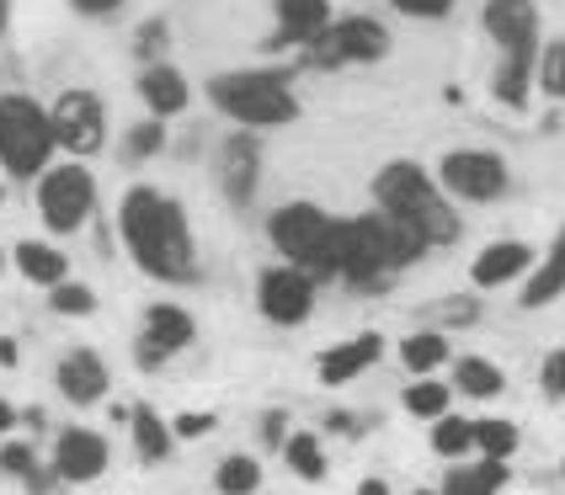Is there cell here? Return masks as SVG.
<instances>
[{
	"instance_id": "1",
	"label": "cell",
	"mask_w": 565,
	"mask_h": 495,
	"mask_svg": "<svg viewBox=\"0 0 565 495\" xmlns=\"http://www.w3.org/2000/svg\"><path fill=\"white\" fill-rule=\"evenodd\" d=\"M118 235H124L128 256L145 278L156 282H182L198 278V246H192V224H188V208L160 192V186H128L124 203H118Z\"/></svg>"
},
{
	"instance_id": "2",
	"label": "cell",
	"mask_w": 565,
	"mask_h": 495,
	"mask_svg": "<svg viewBox=\"0 0 565 495\" xmlns=\"http://www.w3.org/2000/svg\"><path fill=\"white\" fill-rule=\"evenodd\" d=\"M427 240L401 224L395 214H358V218H342V278L347 288L358 293H374V288H390L401 278L406 267H416L427 256Z\"/></svg>"
},
{
	"instance_id": "3",
	"label": "cell",
	"mask_w": 565,
	"mask_h": 495,
	"mask_svg": "<svg viewBox=\"0 0 565 495\" xmlns=\"http://www.w3.org/2000/svg\"><path fill=\"white\" fill-rule=\"evenodd\" d=\"M374 203L384 214H395L401 224H411L433 250L454 246V240L465 235V224L454 214L448 192L438 186V176H433L427 165H416V160H390V165H379Z\"/></svg>"
},
{
	"instance_id": "4",
	"label": "cell",
	"mask_w": 565,
	"mask_h": 495,
	"mask_svg": "<svg viewBox=\"0 0 565 495\" xmlns=\"http://www.w3.org/2000/svg\"><path fill=\"white\" fill-rule=\"evenodd\" d=\"M480 28L491 32V43L502 49V64H497L491 92H497L502 107L523 112L529 96H534V64H539V11H534V0H486Z\"/></svg>"
},
{
	"instance_id": "5",
	"label": "cell",
	"mask_w": 565,
	"mask_h": 495,
	"mask_svg": "<svg viewBox=\"0 0 565 495\" xmlns=\"http://www.w3.org/2000/svg\"><path fill=\"white\" fill-rule=\"evenodd\" d=\"M267 240H273V250H278L282 261L305 267L315 282L342 278V218H331L310 197L273 208L267 214Z\"/></svg>"
},
{
	"instance_id": "6",
	"label": "cell",
	"mask_w": 565,
	"mask_h": 495,
	"mask_svg": "<svg viewBox=\"0 0 565 495\" xmlns=\"http://www.w3.org/2000/svg\"><path fill=\"white\" fill-rule=\"evenodd\" d=\"M209 101L241 128H288L299 123V96L278 69H220L209 86Z\"/></svg>"
},
{
	"instance_id": "7",
	"label": "cell",
	"mask_w": 565,
	"mask_h": 495,
	"mask_svg": "<svg viewBox=\"0 0 565 495\" xmlns=\"http://www.w3.org/2000/svg\"><path fill=\"white\" fill-rule=\"evenodd\" d=\"M60 150L54 139V123H49V107H38L32 96H0V165L6 176L28 182V176H43L49 160Z\"/></svg>"
},
{
	"instance_id": "8",
	"label": "cell",
	"mask_w": 565,
	"mask_h": 495,
	"mask_svg": "<svg viewBox=\"0 0 565 495\" xmlns=\"http://www.w3.org/2000/svg\"><path fill=\"white\" fill-rule=\"evenodd\" d=\"M38 214L54 235H75L86 229V218L96 214V176L81 165V160H64V165H49L38 176Z\"/></svg>"
},
{
	"instance_id": "9",
	"label": "cell",
	"mask_w": 565,
	"mask_h": 495,
	"mask_svg": "<svg viewBox=\"0 0 565 495\" xmlns=\"http://www.w3.org/2000/svg\"><path fill=\"white\" fill-rule=\"evenodd\" d=\"M315 69H342V64H379L390 54V28L379 17H331V28L305 43Z\"/></svg>"
},
{
	"instance_id": "10",
	"label": "cell",
	"mask_w": 565,
	"mask_h": 495,
	"mask_svg": "<svg viewBox=\"0 0 565 495\" xmlns=\"http://www.w3.org/2000/svg\"><path fill=\"white\" fill-rule=\"evenodd\" d=\"M433 176L459 203H497V197H507V186H512L507 160L491 155V150H448Z\"/></svg>"
},
{
	"instance_id": "11",
	"label": "cell",
	"mask_w": 565,
	"mask_h": 495,
	"mask_svg": "<svg viewBox=\"0 0 565 495\" xmlns=\"http://www.w3.org/2000/svg\"><path fill=\"white\" fill-rule=\"evenodd\" d=\"M315 293H320V282H315L305 267L278 261V267H267V272L256 278V310H262V320L294 331V325H305L315 314Z\"/></svg>"
},
{
	"instance_id": "12",
	"label": "cell",
	"mask_w": 565,
	"mask_h": 495,
	"mask_svg": "<svg viewBox=\"0 0 565 495\" xmlns=\"http://www.w3.org/2000/svg\"><path fill=\"white\" fill-rule=\"evenodd\" d=\"M49 123H54V139L70 160H86L107 144V112H102V96L92 92H64L49 107Z\"/></svg>"
},
{
	"instance_id": "13",
	"label": "cell",
	"mask_w": 565,
	"mask_h": 495,
	"mask_svg": "<svg viewBox=\"0 0 565 495\" xmlns=\"http://www.w3.org/2000/svg\"><path fill=\"white\" fill-rule=\"evenodd\" d=\"M198 341V320H192L182 304H150L145 310V331H139V346H134V363L145 373L166 368L177 352H188Z\"/></svg>"
},
{
	"instance_id": "14",
	"label": "cell",
	"mask_w": 565,
	"mask_h": 495,
	"mask_svg": "<svg viewBox=\"0 0 565 495\" xmlns=\"http://www.w3.org/2000/svg\"><path fill=\"white\" fill-rule=\"evenodd\" d=\"M107 464H113V448L92 427H70L54 442V480H64V485H92L107 474Z\"/></svg>"
},
{
	"instance_id": "15",
	"label": "cell",
	"mask_w": 565,
	"mask_h": 495,
	"mask_svg": "<svg viewBox=\"0 0 565 495\" xmlns=\"http://www.w3.org/2000/svg\"><path fill=\"white\" fill-rule=\"evenodd\" d=\"M256 186H262V144H256L252 128H241L220 144V192L224 203L246 208L256 197Z\"/></svg>"
},
{
	"instance_id": "16",
	"label": "cell",
	"mask_w": 565,
	"mask_h": 495,
	"mask_svg": "<svg viewBox=\"0 0 565 495\" xmlns=\"http://www.w3.org/2000/svg\"><path fill=\"white\" fill-rule=\"evenodd\" d=\"M379 357H384V336L379 331H363V336H347L337 346H326L320 357H315V378L326 384V389H347V384H358L363 373L374 368Z\"/></svg>"
},
{
	"instance_id": "17",
	"label": "cell",
	"mask_w": 565,
	"mask_h": 495,
	"mask_svg": "<svg viewBox=\"0 0 565 495\" xmlns=\"http://www.w3.org/2000/svg\"><path fill=\"white\" fill-rule=\"evenodd\" d=\"M54 384H60V395L70 405H102L107 400V389H113V378H107V363L96 357L92 346H75V352H64L60 368H54Z\"/></svg>"
},
{
	"instance_id": "18",
	"label": "cell",
	"mask_w": 565,
	"mask_h": 495,
	"mask_svg": "<svg viewBox=\"0 0 565 495\" xmlns=\"http://www.w3.org/2000/svg\"><path fill=\"white\" fill-rule=\"evenodd\" d=\"M539 250L529 240H491L480 246V256L470 261V282L475 288H507V282H523L534 272Z\"/></svg>"
},
{
	"instance_id": "19",
	"label": "cell",
	"mask_w": 565,
	"mask_h": 495,
	"mask_svg": "<svg viewBox=\"0 0 565 495\" xmlns=\"http://www.w3.org/2000/svg\"><path fill=\"white\" fill-rule=\"evenodd\" d=\"M273 17L278 28L267 37V49L282 54V49H305L310 37L331 28V0H273Z\"/></svg>"
},
{
	"instance_id": "20",
	"label": "cell",
	"mask_w": 565,
	"mask_h": 495,
	"mask_svg": "<svg viewBox=\"0 0 565 495\" xmlns=\"http://www.w3.org/2000/svg\"><path fill=\"white\" fill-rule=\"evenodd\" d=\"M139 101L150 107V118H182L192 107V86H188V75L177 69V64H145L139 69Z\"/></svg>"
},
{
	"instance_id": "21",
	"label": "cell",
	"mask_w": 565,
	"mask_h": 495,
	"mask_svg": "<svg viewBox=\"0 0 565 495\" xmlns=\"http://www.w3.org/2000/svg\"><path fill=\"white\" fill-rule=\"evenodd\" d=\"M128 437H134V459L139 464H166L171 459V448H177V432H171V421L160 416L156 405H128Z\"/></svg>"
},
{
	"instance_id": "22",
	"label": "cell",
	"mask_w": 565,
	"mask_h": 495,
	"mask_svg": "<svg viewBox=\"0 0 565 495\" xmlns=\"http://www.w3.org/2000/svg\"><path fill=\"white\" fill-rule=\"evenodd\" d=\"M555 299H565V229L555 235V246L534 261V272L523 278V310H550Z\"/></svg>"
},
{
	"instance_id": "23",
	"label": "cell",
	"mask_w": 565,
	"mask_h": 495,
	"mask_svg": "<svg viewBox=\"0 0 565 495\" xmlns=\"http://www.w3.org/2000/svg\"><path fill=\"white\" fill-rule=\"evenodd\" d=\"M512 480V469H507V459H480V464H459L443 469V491L438 495H497Z\"/></svg>"
},
{
	"instance_id": "24",
	"label": "cell",
	"mask_w": 565,
	"mask_h": 495,
	"mask_svg": "<svg viewBox=\"0 0 565 495\" xmlns=\"http://www.w3.org/2000/svg\"><path fill=\"white\" fill-rule=\"evenodd\" d=\"M11 256H17V272L28 282H38V288H60L70 278V256L60 246H49V240H22Z\"/></svg>"
},
{
	"instance_id": "25",
	"label": "cell",
	"mask_w": 565,
	"mask_h": 495,
	"mask_svg": "<svg viewBox=\"0 0 565 495\" xmlns=\"http://www.w3.org/2000/svg\"><path fill=\"white\" fill-rule=\"evenodd\" d=\"M502 389H507V373L491 357H459L454 363V395H465V400H497Z\"/></svg>"
},
{
	"instance_id": "26",
	"label": "cell",
	"mask_w": 565,
	"mask_h": 495,
	"mask_svg": "<svg viewBox=\"0 0 565 495\" xmlns=\"http://www.w3.org/2000/svg\"><path fill=\"white\" fill-rule=\"evenodd\" d=\"M448 357H454V346H448L443 331H411V336L401 341V363H406V373H416V378L438 373Z\"/></svg>"
},
{
	"instance_id": "27",
	"label": "cell",
	"mask_w": 565,
	"mask_h": 495,
	"mask_svg": "<svg viewBox=\"0 0 565 495\" xmlns=\"http://www.w3.org/2000/svg\"><path fill=\"white\" fill-rule=\"evenodd\" d=\"M282 464L294 469L305 485H320V480L331 474V464H326V442L315 432H288V442H282Z\"/></svg>"
},
{
	"instance_id": "28",
	"label": "cell",
	"mask_w": 565,
	"mask_h": 495,
	"mask_svg": "<svg viewBox=\"0 0 565 495\" xmlns=\"http://www.w3.org/2000/svg\"><path fill=\"white\" fill-rule=\"evenodd\" d=\"M214 491L220 495H256L262 491V459L256 453H224L214 469Z\"/></svg>"
},
{
	"instance_id": "29",
	"label": "cell",
	"mask_w": 565,
	"mask_h": 495,
	"mask_svg": "<svg viewBox=\"0 0 565 495\" xmlns=\"http://www.w3.org/2000/svg\"><path fill=\"white\" fill-rule=\"evenodd\" d=\"M401 405H406L416 421H438V416H448V405H454V384H438V373H427V378L406 384Z\"/></svg>"
},
{
	"instance_id": "30",
	"label": "cell",
	"mask_w": 565,
	"mask_h": 495,
	"mask_svg": "<svg viewBox=\"0 0 565 495\" xmlns=\"http://www.w3.org/2000/svg\"><path fill=\"white\" fill-rule=\"evenodd\" d=\"M433 453L438 459H448V464H459V459H470L475 453V421L470 416H438L433 421Z\"/></svg>"
},
{
	"instance_id": "31",
	"label": "cell",
	"mask_w": 565,
	"mask_h": 495,
	"mask_svg": "<svg viewBox=\"0 0 565 495\" xmlns=\"http://www.w3.org/2000/svg\"><path fill=\"white\" fill-rule=\"evenodd\" d=\"M518 421H507V416H486V421H475V448L486 453V459H512L518 453Z\"/></svg>"
},
{
	"instance_id": "32",
	"label": "cell",
	"mask_w": 565,
	"mask_h": 495,
	"mask_svg": "<svg viewBox=\"0 0 565 495\" xmlns=\"http://www.w3.org/2000/svg\"><path fill=\"white\" fill-rule=\"evenodd\" d=\"M534 86L550 96V101H565V37H550V43L539 49Z\"/></svg>"
},
{
	"instance_id": "33",
	"label": "cell",
	"mask_w": 565,
	"mask_h": 495,
	"mask_svg": "<svg viewBox=\"0 0 565 495\" xmlns=\"http://www.w3.org/2000/svg\"><path fill=\"white\" fill-rule=\"evenodd\" d=\"M49 310L64 314V320H86V314H96V293L86 288V282L64 278L60 288H49Z\"/></svg>"
},
{
	"instance_id": "34",
	"label": "cell",
	"mask_w": 565,
	"mask_h": 495,
	"mask_svg": "<svg viewBox=\"0 0 565 495\" xmlns=\"http://www.w3.org/2000/svg\"><path fill=\"white\" fill-rule=\"evenodd\" d=\"M0 469H6V474H17V480H28L38 495L49 491V480L38 474V459H32L28 442H0Z\"/></svg>"
},
{
	"instance_id": "35",
	"label": "cell",
	"mask_w": 565,
	"mask_h": 495,
	"mask_svg": "<svg viewBox=\"0 0 565 495\" xmlns=\"http://www.w3.org/2000/svg\"><path fill=\"white\" fill-rule=\"evenodd\" d=\"M160 150H166V123H160V118H145V123L128 128V139H124L128 160H156Z\"/></svg>"
},
{
	"instance_id": "36",
	"label": "cell",
	"mask_w": 565,
	"mask_h": 495,
	"mask_svg": "<svg viewBox=\"0 0 565 495\" xmlns=\"http://www.w3.org/2000/svg\"><path fill=\"white\" fill-rule=\"evenodd\" d=\"M171 432L177 442H203L220 432V410H182V416H171Z\"/></svg>"
},
{
	"instance_id": "37",
	"label": "cell",
	"mask_w": 565,
	"mask_h": 495,
	"mask_svg": "<svg viewBox=\"0 0 565 495\" xmlns=\"http://www.w3.org/2000/svg\"><path fill=\"white\" fill-rule=\"evenodd\" d=\"M401 17H411V22H443L448 11H454V0H390Z\"/></svg>"
},
{
	"instance_id": "38",
	"label": "cell",
	"mask_w": 565,
	"mask_h": 495,
	"mask_svg": "<svg viewBox=\"0 0 565 495\" xmlns=\"http://www.w3.org/2000/svg\"><path fill=\"white\" fill-rule=\"evenodd\" d=\"M539 378H544V395H550V400H565V352H550Z\"/></svg>"
},
{
	"instance_id": "39",
	"label": "cell",
	"mask_w": 565,
	"mask_h": 495,
	"mask_svg": "<svg viewBox=\"0 0 565 495\" xmlns=\"http://www.w3.org/2000/svg\"><path fill=\"white\" fill-rule=\"evenodd\" d=\"M262 442L282 453V442H288V410H267V416H262Z\"/></svg>"
},
{
	"instance_id": "40",
	"label": "cell",
	"mask_w": 565,
	"mask_h": 495,
	"mask_svg": "<svg viewBox=\"0 0 565 495\" xmlns=\"http://www.w3.org/2000/svg\"><path fill=\"white\" fill-rule=\"evenodd\" d=\"M81 17H113V11H124V0H70Z\"/></svg>"
},
{
	"instance_id": "41",
	"label": "cell",
	"mask_w": 565,
	"mask_h": 495,
	"mask_svg": "<svg viewBox=\"0 0 565 495\" xmlns=\"http://www.w3.org/2000/svg\"><path fill=\"white\" fill-rule=\"evenodd\" d=\"M160 37H166V22H145V28H139V54H145V60L160 49Z\"/></svg>"
},
{
	"instance_id": "42",
	"label": "cell",
	"mask_w": 565,
	"mask_h": 495,
	"mask_svg": "<svg viewBox=\"0 0 565 495\" xmlns=\"http://www.w3.org/2000/svg\"><path fill=\"white\" fill-rule=\"evenodd\" d=\"M17 357H22V352H17V341L0 336V368H17Z\"/></svg>"
},
{
	"instance_id": "43",
	"label": "cell",
	"mask_w": 565,
	"mask_h": 495,
	"mask_svg": "<svg viewBox=\"0 0 565 495\" xmlns=\"http://www.w3.org/2000/svg\"><path fill=\"white\" fill-rule=\"evenodd\" d=\"M11 427H17V410H11V405H6V400H0V437H6V432H11Z\"/></svg>"
},
{
	"instance_id": "44",
	"label": "cell",
	"mask_w": 565,
	"mask_h": 495,
	"mask_svg": "<svg viewBox=\"0 0 565 495\" xmlns=\"http://www.w3.org/2000/svg\"><path fill=\"white\" fill-rule=\"evenodd\" d=\"M358 495H390V485H384V480H363V485H358Z\"/></svg>"
},
{
	"instance_id": "45",
	"label": "cell",
	"mask_w": 565,
	"mask_h": 495,
	"mask_svg": "<svg viewBox=\"0 0 565 495\" xmlns=\"http://www.w3.org/2000/svg\"><path fill=\"white\" fill-rule=\"evenodd\" d=\"M0 32H6V0H0Z\"/></svg>"
},
{
	"instance_id": "46",
	"label": "cell",
	"mask_w": 565,
	"mask_h": 495,
	"mask_svg": "<svg viewBox=\"0 0 565 495\" xmlns=\"http://www.w3.org/2000/svg\"><path fill=\"white\" fill-rule=\"evenodd\" d=\"M411 495H438V491H411Z\"/></svg>"
},
{
	"instance_id": "47",
	"label": "cell",
	"mask_w": 565,
	"mask_h": 495,
	"mask_svg": "<svg viewBox=\"0 0 565 495\" xmlns=\"http://www.w3.org/2000/svg\"><path fill=\"white\" fill-rule=\"evenodd\" d=\"M0 256H6V250H0Z\"/></svg>"
}]
</instances>
